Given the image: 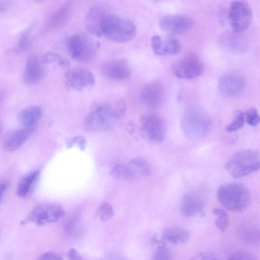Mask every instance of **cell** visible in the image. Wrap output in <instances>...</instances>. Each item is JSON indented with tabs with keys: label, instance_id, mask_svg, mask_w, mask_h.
Masks as SVG:
<instances>
[{
	"label": "cell",
	"instance_id": "6da1fadb",
	"mask_svg": "<svg viewBox=\"0 0 260 260\" xmlns=\"http://www.w3.org/2000/svg\"><path fill=\"white\" fill-rule=\"evenodd\" d=\"M101 30L102 36L112 41L120 43L129 41L136 34V26L132 21L110 13L103 19Z\"/></svg>",
	"mask_w": 260,
	"mask_h": 260
},
{
	"label": "cell",
	"instance_id": "7a4b0ae2",
	"mask_svg": "<svg viewBox=\"0 0 260 260\" xmlns=\"http://www.w3.org/2000/svg\"><path fill=\"white\" fill-rule=\"evenodd\" d=\"M217 198L221 205L228 210L241 212L249 206L251 196L244 185L230 183L220 185L217 189Z\"/></svg>",
	"mask_w": 260,
	"mask_h": 260
},
{
	"label": "cell",
	"instance_id": "3957f363",
	"mask_svg": "<svg viewBox=\"0 0 260 260\" xmlns=\"http://www.w3.org/2000/svg\"><path fill=\"white\" fill-rule=\"evenodd\" d=\"M259 166L258 152L251 149H244L234 154L226 163L225 168L232 176L239 178L257 171Z\"/></svg>",
	"mask_w": 260,
	"mask_h": 260
},
{
	"label": "cell",
	"instance_id": "277c9868",
	"mask_svg": "<svg viewBox=\"0 0 260 260\" xmlns=\"http://www.w3.org/2000/svg\"><path fill=\"white\" fill-rule=\"evenodd\" d=\"M68 48L73 59L79 62H87L95 57L98 46L89 37L84 34L78 33L69 39Z\"/></svg>",
	"mask_w": 260,
	"mask_h": 260
},
{
	"label": "cell",
	"instance_id": "5b68a950",
	"mask_svg": "<svg viewBox=\"0 0 260 260\" xmlns=\"http://www.w3.org/2000/svg\"><path fill=\"white\" fill-rule=\"evenodd\" d=\"M115 118L112 105H100L92 110L85 117L84 122L85 129L89 132L109 131L113 125Z\"/></svg>",
	"mask_w": 260,
	"mask_h": 260
},
{
	"label": "cell",
	"instance_id": "8992f818",
	"mask_svg": "<svg viewBox=\"0 0 260 260\" xmlns=\"http://www.w3.org/2000/svg\"><path fill=\"white\" fill-rule=\"evenodd\" d=\"M182 125L188 135L199 138L203 136L208 131L210 121L203 110L191 107L183 113Z\"/></svg>",
	"mask_w": 260,
	"mask_h": 260
},
{
	"label": "cell",
	"instance_id": "52a82bcc",
	"mask_svg": "<svg viewBox=\"0 0 260 260\" xmlns=\"http://www.w3.org/2000/svg\"><path fill=\"white\" fill-rule=\"evenodd\" d=\"M65 211L60 205L40 204L31 210L26 218L21 222V224L32 222L37 226H41L58 220L63 217Z\"/></svg>",
	"mask_w": 260,
	"mask_h": 260
},
{
	"label": "cell",
	"instance_id": "ba28073f",
	"mask_svg": "<svg viewBox=\"0 0 260 260\" xmlns=\"http://www.w3.org/2000/svg\"><path fill=\"white\" fill-rule=\"evenodd\" d=\"M142 136L152 143H160L165 138L167 133L166 123L162 118L155 113L144 115L141 120Z\"/></svg>",
	"mask_w": 260,
	"mask_h": 260
},
{
	"label": "cell",
	"instance_id": "9c48e42d",
	"mask_svg": "<svg viewBox=\"0 0 260 260\" xmlns=\"http://www.w3.org/2000/svg\"><path fill=\"white\" fill-rule=\"evenodd\" d=\"M172 69L176 77L188 80L200 76L204 71V66L197 55L188 54L174 62Z\"/></svg>",
	"mask_w": 260,
	"mask_h": 260
},
{
	"label": "cell",
	"instance_id": "30bf717a",
	"mask_svg": "<svg viewBox=\"0 0 260 260\" xmlns=\"http://www.w3.org/2000/svg\"><path fill=\"white\" fill-rule=\"evenodd\" d=\"M228 16L232 28L236 32H241L250 26L252 19V12L246 2L234 1L230 5Z\"/></svg>",
	"mask_w": 260,
	"mask_h": 260
},
{
	"label": "cell",
	"instance_id": "8fae6325",
	"mask_svg": "<svg viewBox=\"0 0 260 260\" xmlns=\"http://www.w3.org/2000/svg\"><path fill=\"white\" fill-rule=\"evenodd\" d=\"M193 24L191 18L180 15L166 16L162 17L159 21L161 29L172 35L183 34L189 30Z\"/></svg>",
	"mask_w": 260,
	"mask_h": 260
},
{
	"label": "cell",
	"instance_id": "7c38bea8",
	"mask_svg": "<svg viewBox=\"0 0 260 260\" xmlns=\"http://www.w3.org/2000/svg\"><path fill=\"white\" fill-rule=\"evenodd\" d=\"M109 13L110 8L107 4L98 3L92 5L89 9L85 18V25L88 31L93 36L102 37V23Z\"/></svg>",
	"mask_w": 260,
	"mask_h": 260
},
{
	"label": "cell",
	"instance_id": "4fadbf2b",
	"mask_svg": "<svg viewBox=\"0 0 260 260\" xmlns=\"http://www.w3.org/2000/svg\"><path fill=\"white\" fill-rule=\"evenodd\" d=\"M64 82L69 88L79 91L93 85L95 78L89 70L78 68L66 73Z\"/></svg>",
	"mask_w": 260,
	"mask_h": 260
},
{
	"label": "cell",
	"instance_id": "5bb4252c",
	"mask_svg": "<svg viewBox=\"0 0 260 260\" xmlns=\"http://www.w3.org/2000/svg\"><path fill=\"white\" fill-rule=\"evenodd\" d=\"M245 80L237 74H228L222 76L218 81L219 92L226 97L234 98L240 95L244 91Z\"/></svg>",
	"mask_w": 260,
	"mask_h": 260
},
{
	"label": "cell",
	"instance_id": "9a60e30c",
	"mask_svg": "<svg viewBox=\"0 0 260 260\" xmlns=\"http://www.w3.org/2000/svg\"><path fill=\"white\" fill-rule=\"evenodd\" d=\"M35 127L15 128L7 131L2 138L3 148L8 152L17 150L32 134Z\"/></svg>",
	"mask_w": 260,
	"mask_h": 260
},
{
	"label": "cell",
	"instance_id": "2e32d148",
	"mask_svg": "<svg viewBox=\"0 0 260 260\" xmlns=\"http://www.w3.org/2000/svg\"><path fill=\"white\" fill-rule=\"evenodd\" d=\"M101 70L107 78L113 80H123L128 78L132 74L128 62L121 59L108 61L102 65Z\"/></svg>",
	"mask_w": 260,
	"mask_h": 260
},
{
	"label": "cell",
	"instance_id": "e0dca14e",
	"mask_svg": "<svg viewBox=\"0 0 260 260\" xmlns=\"http://www.w3.org/2000/svg\"><path fill=\"white\" fill-rule=\"evenodd\" d=\"M164 97V89L158 82H153L144 86L141 90L140 98L147 107L156 108L162 103Z\"/></svg>",
	"mask_w": 260,
	"mask_h": 260
},
{
	"label": "cell",
	"instance_id": "ac0fdd59",
	"mask_svg": "<svg viewBox=\"0 0 260 260\" xmlns=\"http://www.w3.org/2000/svg\"><path fill=\"white\" fill-rule=\"evenodd\" d=\"M151 45L154 53L160 56L176 55L181 50V44L177 39L163 40L158 35L152 37Z\"/></svg>",
	"mask_w": 260,
	"mask_h": 260
},
{
	"label": "cell",
	"instance_id": "d6986e66",
	"mask_svg": "<svg viewBox=\"0 0 260 260\" xmlns=\"http://www.w3.org/2000/svg\"><path fill=\"white\" fill-rule=\"evenodd\" d=\"M42 61L36 56L29 57L26 61L23 79L27 84H34L43 78L45 71Z\"/></svg>",
	"mask_w": 260,
	"mask_h": 260
},
{
	"label": "cell",
	"instance_id": "ffe728a7",
	"mask_svg": "<svg viewBox=\"0 0 260 260\" xmlns=\"http://www.w3.org/2000/svg\"><path fill=\"white\" fill-rule=\"evenodd\" d=\"M204 207L202 199L198 194L188 192L182 197L180 210L184 216L189 218L200 212Z\"/></svg>",
	"mask_w": 260,
	"mask_h": 260
},
{
	"label": "cell",
	"instance_id": "44dd1931",
	"mask_svg": "<svg viewBox=\"0 0 260 260\" xmlns=\"http://www.w3.org/2000/svg\"><path fill=\"white\" fill-rule=\"evenodd\" d=\"M40 174V171L36 170L28 172L22 177L17 186V194L23 198L30 196L37 186Z\"/></svg>",
	"mask_w": 260,
	"mask_h": 260
},
{
	"label": "cell",
	"instance_id": "7402d4cb",
	"mask_svg": "<svg viewBox=\"0 0 260 260\" xmlns=\"http://www.w3.org/2000/svg\"><path fill=\"white\" fill-rule=\"evenodd\" d=\"M42 114V110L40 107L30 106L19 112L17 119L22 127H34L40 119Z\"/></svg>",
	"mask_w": 260,
	"mask_h": 260
},
{
	"label": "cell",
	"instance_id": "603a6c76",
	"mask_svg": "<svg viewBox=\"0 0 260 260\" xmlns=\"http://www.w3.org/2000/svg\"><path fill=\"white\" fill-rule=\"evenodd\" d=\"M72 9V3L68 2L62 5L50 18L47 27L54 30L64 24L70 17Z\"/></svg>",
	"mask_w": 260,
	"mask_h": 260
},
{
	"label": "cell",
	"instance_id": "cb8c5ba5",
	"mask_svg": "<svg viewBox=\"0 0 260 260\" xmlns=\"http://www.w3.org/2000/svg\"><path fill=\"white\" fill-rule=\"evenodd\" d=\"M162 236L167 242L178 245L186 243L190 238V233L186 229L173 227L165 229Z\"/></svg>",
	"mask_w": 260,
	"mask_h": 260
},
{
	"label": "cell",
	"instance_id": "d4e9b609",
	"mask_svg": "<svg viewBox=\"0 0 260 260\" xmlns=\"http://www.w3.org/2000/svg\"><path fill=\"white\" fill-rule=\"evenodd\" d=\"M128 164L131 168L137 179L148 177L151 173V169L149 163L143 158L137 157L134 158Z\"/></svg>",
	"mask_w": 260,
	"mask_h": 260
},
{
	"label": "cell",
	"instance_id": "484cf974",
	"mask_svg": "<svg viewBox=\"0 0 260 260\" xmlns=\"http://www.w3.org/2000/svg\"><path fill=\"white\" fill-rule=\"evenodd\" d=\"M112 175L115 178L126 180H133L136 177L128 164H117L113 168Z\"/></svg>",
	"mask_w": 260,
	"mask_h": 260
},
{
	"label": "cell",
	"instance_id": "4316f807",
	"mask_svg": "<svg viewBox=\"0 0 260 260\" xmlns=\"http://www.w3.org/2000/svg\"><path fill=\"white\" fill-rule=\"evenodd\" d=\"M42 63H55L62 68H67L70 66L69 60L64 57L54 52H49L44 54L41 58Z\"/></svg>",
	"mask_w": 260,
	"mask_h": 260
},
{
	"label": "cell",
	"instance_id": "83f0119b",
	"mask_svg": "<svg viewBox=\"0 0 260 260\" xmlns=\"http://www.w3.org/2000/svg\"><path fill=\"white\" fill-rule=\"evenodd\" d=\"M213 214L216 216L215 224L221 232H225L229 225V217L228 213L223 209L215 208L213 210Z\"/></svg>",
	"mask_w": 260,
	"mask_h": 260
},
{
	"label": "cell",
	"instance_id": "f1b7e54d",
	"mask_svg": "<svg viewBox=\"0 0 260 260\" xmlns=\"http://www.w3.org/2000/svg\"><path fill=\"white\" fill-rule=\"evenodd\" d=\"M244 228L241 231L243 239L251 243H255L259 241V234L257 228L250 225Z\"/></svg>",
	"mask_w": 260,
	"mask_h": 260
},
{
	"label": "cell",
	"instance_id": "f546056e",
	"mask_svg": "<svg viewBox=\"0 0 260 260\" xmlns=\"http://www.w3.org/2000/svg\"><path fill=\"white\" fill-rule=\"evenodd\" d=\"M244 114L240 111L236 112L234 118L225 128L228 132H234L242 128L244 125Z\"/></svg>",
	"mask_w": 260,
	"mask_h": 260
},
{
	"label": "cell",
	"instance_id": "4dcf8cb0",
	"mask_svg": "<svg viewBox=\"0 0 260 260\" xmlns=\"http://www.w3.org/2000/svg\"><path fill=\"white\" fill-rule=\"evenodd\" d=\"M97 214L101 220L106 221L113 216L114 210L111 204L104 202L99 207L97 210Z\"/></svg>",
	"mask_w": 260,
	"mask_h": 260
},
{
	"label": "cell",
	"instance_id": "1f68e13d",
	"mask_svg": "<svg viewBox=\"0 0 260 260\" xmlns=\"http://www.w3.org/2000/svg\"><path fill=\"white\" fill-rule=\"evenodd\" d=\"M65 231L67 234L70 236H76L80 232V225L76 218L70 219L66 223Z\"/></svg>",
	"mask_w": 260,
	"mask_h": 260
},
{
	"label": "cell",
	"instance_id": "d6a6232c",
	"mask_svg": "<svg viewBox=\"0 0 260 260\" xmlns=\"http://www.w3.org/2000/svg\"><path fill=\"white\" fill-rule=\"evenodd\" d=\"M244 114V120L250 125L255 126L259 122V116L256 109L251 108Z\"/></svg>",
	"mask_w": 260,
	"mask_h": 260
},
{
	"label": "cell",
	"instance_id": "836d02e7",
	"mask_svg": "<svg viewBox=\"0 0 260 260\" xmlns=\"http://www.w3.org/2000/svg\"><path fill=\"white\" fill-rule=\"evenodd\" d=\"M112 109L114 116L116 119L122 117L126 111V104L123 100L119 99L112 104Z\"/></svg>",
	"mask_w": 260,
	"mask_h": 260
},
{
	"label": "cell",
	"instance_id": "e575fe53",
	"mask_svg": "<svg viewBox=\"0 0 260 260\" xmlns=\"http://www.w3.org/2000/svg\"><path fill=\"white\" fill-rule=\"evenodd\" d=\"M152 260H172L171 251L166 246L161 245L155 250Z\"/></svg>",
	"mask_w": 260,
	"mask_h": 260
},
{
	"label": "cell",
	"instance_id": "d590c367",
	"mask_svg": "<svg viewBox=\"0 0 260 260\" xmlns=\"http://www.w3.org/2000/svg\"><path fill=\"white\" fill-rule=\"evenodd\" d=\"M227 260H257L254 255L251 253L239 251L232 254Z\"/></svg>",
	"mask_w": 260,
	"mask_h": 260
},
{
	"label": "cell",
	"instance_id": "8d00e7d4",
	"mask_svg": "<svg viewBox=\"0 0 260 260\" xmlns=\"http://www.w3.org/2000/svg\"><path fill=\"white\" fill-rule=\"evenodd\" d=\"M77 145L80 149L84 150L86 146L85 139L82 136H76L70 139L67 142V147H72L74 145Z\"/></svg>",
	"mask_w": 260,
	"mask_h": 260
},
{
	"label": "cell",
	"instance_id": "74e56055",
	"mask_svg": "<svg viewBox=\"0 0 260 260\" xmlns=\"http://www.w3.org/2000/svg\"><path fill=\"white\" fill-rule=\"evenodd\" d=\"M29 32L26 31L22 36L16 50L17 52H22L26 49L29 44Z\"/></svg>",
	"mask_w": 260,
	"mask_h": 260
},
{
	"label": "cell",
	"instance_id": "f35d334b",
	"mask_svg": "<svg viewBox=\"0 0 260 260\" xmlns=\"http://www.w3.org/2000/svg\"><path fill=\"white\" fill-rule=\"evenodd\" d=\"M189 260H218V259L210 252H201L196 254Z\"/></svg>",
	"mask_w": 260,
	"mask_h": 260
},
{
	"label": "cell",
	"instance_id": "ab89813d",
	"mask_svg": "<svg viewBox=\"0 0 260 260\" xmlns=\"http://www.w3.org/2000/svg\"><path fill=\"white\" fill-rule=\"evenodd\" d=\"M38 260H62V257L54 252L48 251L41 254Z\"/></svg>",
	"mask_w": 260,
	"mask_h": 260
},
{
	"label": "cell",
	"instance_id": "60d3db41",
	"mask_svg": "<svg viewBox=\"0 0 260 260\" xmlns=\"http://www.w3.org/2000/svg\"><path fill=\"white\" fill-rule=\"evenodd\" d=\"M69 260H83L81 255L74 248H70L67 253Z\"/></svg>",
	"mask_w": 260,
	"mask_h": 260
},
{
	"label": "cell",
	"instance_id": "b9f144b4",
	"mask_svg": "<svg viewBox=\"0 0 260 260\" xmlns=\"http://www.w3.org/2000/svg\"><path fill=\"white\" fill-rule=\"evenodd\" d=\"M8 185V183L6 182H4L0 184V203L4 193L7 189Z\"/></svg>",
	"mask_w": 260,
	"mask_h": 260
},
{
	"label": "cell",
	"instance_id": "7bdbcfd3",
	"mask_svg": "<svg viewBox=\"0 0 260 260\" xmlns=\"http://www.w3.org/2000/svg\"><path fill=\"white\" fill-rule=\"evenodd\" d=\"M8 3L6 1H0V15L6 11Z\"/></svg>",
	"mask_w": 260,
	"mask_h": 260
},
{
	"label": "cell",
	"instance_id": "ee69618b",
	"mask_svg": "<svg viewBox=\"0 0 260 260\" xmlns=\"http://www.w3.org/2000/svg\"><path fill=\"white\" fill-rule=\"evenodd\" d=\"M101 260H126L125 258L116 255H108L103 257Z\"/></svg>",
	"mask_w": 260,
	"mask_h": 260
},
{
	"label": "cell",
	"instance_id": "f6af8a7d",
	"mask_svg": "<svg viewBox=\"0 0 260 260\" xmlns=\"http://www.w3.org/2000/svg\"><path fill=\"white\" fill-rule=\"evenodd\" d=\"M5 97V93L3 91H0V104L2 102Z\"/></svg>",
	"mask_w": 260,
	"mask_h": 260
},
{
	"label": "cell",
	"instance_id": "bcb514c9",
	"mask_svg": "<svg viewBox=\"0 0 260 260\" xmlns=\"http://www.w3.org/2000/svg\"><path fill=\"white\" fill-rule=\"evenodd\" d=\"M2 129H3V123H2V122L0 119V135L2 133Z\"/></svg>",
	"mask_w": 260,
	"mask_h": 260
}]
</instances>
